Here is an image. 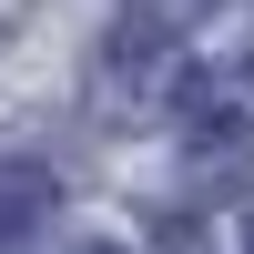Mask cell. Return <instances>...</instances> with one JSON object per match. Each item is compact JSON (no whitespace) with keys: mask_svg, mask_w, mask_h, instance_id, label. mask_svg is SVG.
<instances>
[{"mask_svg":"<svg viewBox=\"0 0 254 254\" xmlns=\"http://www.w3.org/2000/svg\"><path fill=\"white\" fill-rule=\"evenodd\" d=\"M224 0H122L112 10V61L132 71V61H153V51H173L193 20H214Z\"/></svg>","mask_w":254,"mask_h":254,"instance_id":"6da1fadb","label":"cell"},{"mask_svg":"<svg viewBox=\"0 0 254 254\" xmlns=\"http://www.w3.org/2000/svg\"><path fill=\"white\" fill-rule=\"evenodd\" d=\"M51 214H61V183L41 163H0V254H31Z\"/></svg>","mask_w":254,"mask_h":254,"instance_id":"7a4b0ae2","label":"cell"},{"mask_svg":"<svg viewBox=\"0 0 254 254\" xmlns=\"http://www.w3.org/2000/svg\"><path fill=\"white\" fill-rule=\"evenodd\" d=\"M193 193H234L254 173V122H193Z\"/></svg>","mask_w":254,"mask_h":254,"instance_id":"3957f363","label":"cell"},{"mask_svg":"<svg viewBox=\"0 0 254 254\" xmlns=\"http://www.w3.org/2000/svg\"><path fill=\"white\" fill-rule=\"evenodd\" d=\"M81 254H122V244H81Z\"/></svg>","mask_w":254,"mask_h":254,"instance_id":"277c9868","label":"cell"},{"mask_svg":"<svg viewBox=\"0 0 254 254\" xmlns=\"http://www.w3.org/2000/svg\"><path fill=\"white\" fill-rule=\"evenodd\" d=\"M244 254H254V224H244Z\"/></svg>","mask_w":254,"mask_h":254,"instance_id":"5b68a950","label":"cell"}]
</instances>
